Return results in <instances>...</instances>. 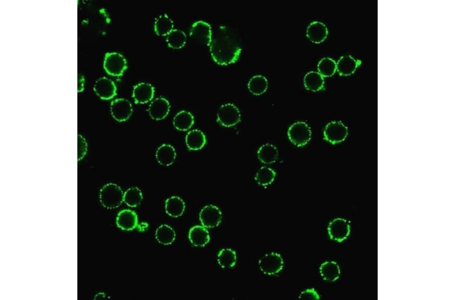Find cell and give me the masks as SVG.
I'll list each match as a JSON object with an SVG mask.
<instances>
[{"mask_svg":"<svg viewBox=\"0 0 455 300\" xmlns=\"http://www.w3.org/2000/svg\"><path fill=\"white\" fill-rule=\"evenodd\" d=\"M209 46L213 60L220 65L235 63L242 51L238 35L233 29L225 25L220 26L212 31Z\"/></svg>","mask_w":455,"mask_h":300,"instance_id":"1","label":"cell"},{"mask_svg":"<svg viewBox=\"0 0 455 300\" xmlns=\"http://www.w3.org/2000/svg\"><path fill=\"white\" fill-rule=\"evenodd\" d=\"M99 194L101 204L107 209L118 208L123 201L122 190L119 186L113 183L104 185L100 189Z\"/></svg>","mask_w":455,"mask_h":300,"instance_id":"2","label":"cell"},{"mask_svg":"<svg viewBox=\"0 0 455 300\" xmlns=\"http://www.w3.org/2000/svg\"><path fill=\"white\" fill-rule=\"evenodd\" d=\"M290 141L297 146H303L310 140L311 131L304 122H297L291 125L287 132Z\"/></svg>","mask_w":455,"mask_h":300,"instance_id":"3","label":"cell"},{"mask_svg":"<svg viewBox=\"0 0 455 300\" xmlns=\"http://www.w3.org/2000/svg\"><path fill=\"white\" fill-rule=\"evenodd\" d=\"M103 67L109 75L121 76L127 69V62L124 57L118 53H107L104 57Z\"/></svg>","mask_w":455,"mask_h":300,"instance_id":"4","label":"cell"},{"mask_svg":"<svg viewBox=\"0 0 455 300\" xmlns=\"http://www.w3.org/2000/svg\"><path fill=\"white\" fill-rule=\"evenodd\" d=\"M348 134V128L341 121H332L324 130V139L335 144L344 141Z\"/></svg>","mask_w":455,"mask_h":300,"instance_id":"5","label":"cell"},{"mask_svg":"<svg viewBox=\"0 0 455 300\" xmlns=\"http://www.w3.org/2000/svg\"><path fill=\"white\" fill-rule=\"evenodd\" d=\"M241 121V114L234 104H226L221 106L217 114V122L224 127H232Z\"/></svg>","mask_w":455,"mask_h":300,"instance_id":"6","label":"cell"},{"mask_svg":"<svg viewBox=\"0 0 455 300\" xmlns=\"http://www.w3.org/2000/svg\"><path fill=\"white\" fill-rule=\"evenodd\" d=\"M258 264L263 273L270 275L279 273L283 269L284 262L279 254L270 253L263 256Z\"/></svg>","mask_w":455,"mask_h":300,"instance_id":"7","label":"cell"},{"mask_svg":"<svg viewBox=\"0 0 455 300\" xmlns=\"http://www.w3.org/2000/svg\"><path fill=\"white\" fill-rule=\"evenodd\" d=\"M328 232L332 240L341 242L350 234V225L346 220L336 218L331 221L328 227Z\"/></svg>","mask_w":455,"mask_h":300,"instance_id":"8","label":"cell"},{"mask_svg":"<svg viewBox=\"0 0 455 300\" xmlns=\"http://www.w3.org/2000/svg\"><path fill=\"white\" fill-rule=\"evenodd\" d=\"M110 112L113 118L118 122L125 121L132 113V105L126 99L116 98L111 103Z\"/></svg>","mask_w":455,"mask_h":300,"instance_id":"9","label":"cell"},{"mask_svg":"<svg viewBox=\"0 0 455 300\" xmlns=\"http://www.w3.org/2000/svg\"><path fill=\"white\" fill-rule=\"evenodd\" d=\"M212 35L210 25L202 20L194 22L191 28L190 36L203 44L209 46Z\"/></svg>","mask_w":455,"mask_h":300,"instance_id":"10","label":"cell"},{"mask_svg":"<svg viewBox=\"0 0 455 300\" xmlns=\"http://www.w3.org/2000/svg\"><path fill=\"white\" fill-rule=\"evenodd\" d=\"M222 215L219 209L213 205H207L203 207L199 214V219L202 225L206 228H213L220 223Z\"/></svg>","mask_w":455,"mask_h":300,"instance_id":"11","label":"cell"},{"mask_svg":"<svg viewBox=\"0 0 455 300\" xmlns=\"http://www.w3.org/2000/svg\"><path fill=\"white\" fill-rule=\"evenodd\" d=\"M94 90L100 98L110 99L116 95V86L110 79L102 77L97 79L94 85Z\"/></svg>","mask_w":455,"mask_h":300,"instance_id":"12","label":"cell"},{"mask_svg":"<svg viewBox=\"0 0 455 300\" xmlns=\"http://www.w3.org/2000/svg\"><path fill=\"white\" fill-rule=\"evenodd\" d=\"M170 108L169 102L165 98L160 97L151 103L147 111L152 119L161 120L168 115Z\"/></svg>","mask_w":455,"mask_h":300,"instance_id":"13","label":"cell"},{"mask_svg":"<svg viewBox=\"0 0 455 300\" xmlns=\"http://www.w3.org/2000/svg\"><path fill=\"white\" fill-rule=\"evenodd\" d=\"M154 92V88L151 84L141 82L133 87L132 97L135 104H145L153 99Z\"/></svg>","mask_w":455,"mask_h":300,"instance_id":"14","label":"cell"},{"mask_svg":"<svg viewBox=\"0 0 455 300\" xmlns=\"http://www.w3.org/2000/svg\"><path fill=\"white\" fill-rule=\"evenodd\" d=\"M138 216L135 212L129 209L120 211L116 218V224L120 229L130 231L134 229L138 225Z\"/></svg>","mask_w":455,"mask_h":300,"instance_id":"15","label":"cell"},{"mask_svg":"<svg viewBox=\"0 0 455 300\" xmlns=\"http://www.w3.org/2000/svg\"><path fill=\"white\" fill-rule=\"evenodd\" d=\"M328 34V30L326 26L323 23L317 21L312 22L306 30L307 37L315 43L324 41Z\"/></svg>","mask_w":455,"mask_h":300,"instance_id":"16","label":"cell"},{"mask_svg":"<svg viewBox=\"0 0 455 300\" xmlns=\"http://www.w3.org/2000/svg\"><path fill=\"white\" fill-rule=\"evenodd\" d=\"M359 60H355L350 55L340 57L336 64V68L341 76H348L353 74L361 64Z\"/></svg>","mask_w":455,"mask_h":300,"instance_id":"17","label":"cell"},{"mask_svg":"<svg viewBox=\"0 0 455 300\" xmlns=\"http://www.w3.org/2000/svg\"><path fill=\"white\" fill-rule=\"evenodd\" d=\"M189 238L195 246H204L210 240L208 230L203 226L196 225L192 227L189 232Z\"/></svg>","mask_w":455,"mask_h":300,"instance_id":"18","label":"cell"},{"mask_svg":"<svg viewBox=\"0 0 455 300\" xmlns=\"http://www.w3.org/2000/svg\"><path fill=\"white\" fill-rule=\"evenodd\" d=\"M156 158L161 165L168 166L174 162L176 158L174 148L170 144H163L157 149Z\"/></svg>","mask_w":455,"mask_h":300,"instance_id":"19","label":"cell"},{"mask_svg":"<svg viewBox=\"0 0 455 300\" xmlns=\"http://www.w3.org/2000/svg\"><path fill=\"white\" fill-rule=\"evenodd\" d=\"M186 143L190 150H199L203 148L206 143V136L201 130L194 129L189 131L186 135Z\"/></svg>","mask_w":455,"mask_h":300,"instance_id":"20","label":"cell"},{"mask_svg":"<svg viewBox=\"0 0 455 300\" xmlns=\"http://www.w3.org/2000/svg\"><path fill=\"white\" fill-rule=\"evenodd\" d=\"M320 272L324 280L329 282H333L339 278L340 270L336 262L326 261L320 266Z\"/></svg>","mask_w":455,"mask_h":300,"instance_id":"21","label":"cell"},{"mask_svg":"<svg viewBox=\"0 0 455 300\" xmlns=\"http://www.w3.org/2000/svg\"><path fill=\"white\" fill-rule=\"evenodd\" d=\"M258 159L265 164L275 163L278 158V151L273 144L266 143L262 145L258 150Z\"/></svg>","mask_w":455,"mask_h":300,"instance_id":"22","label":"cell"},{"mask_svg":"<svg viewBox=\"0 0 455 300\" xmlns=\"http://www.w3.org/2000/svg\"><path fill=\"white\" fill-rule=\"evenodd\" d=\"M166 213L172 217L180 216L184 212L185 204L183 200L178 196H173L165 201Z\"/></svg>","mask_w":455,"mask_h":300,"instance_id":"23","label":"cell"},{"mask_svg":"<svg viewBox=\"0 0 455 300\" xmlns=\"http://www.w3.org/2000/svg\"><path fill=\"white\" fill-rule=\"evenodd\" d=\"M324 79L323 77L315 71L307 73L304 77V85L307 90L317 91L324 89Z\"/></svg>","mask_w":455,"mask_h":300,"instance_id":"24","label":"cell"},{"mask_svg":"<svg viewBox=\"0 0 455 300\" xmlns=\"http://www.w3.org/2000/svg\"><path fill=\"white\" fill-rule=\"evenodd\" d=\"M173 23L167 15L164 14L157 17L154 23V31L159 36H167L172 30Z\"/></svg>","mask_w":455,"mask_h":300,"instance_id":"25","label":"cell"},{"mask_svg":"<svg viewBox=\"0 0 455 300\" xmlns=\"http://www.w3.org/2000/svg\"><path fill=\"white\" fill-rule=\"evenodd\" d=\"M194 123L192 114L186 111H181L174 116L173 124L174 127L180 131H187L191 128Z\"/></svg>","mask_w":455,"mask_h":300,"instance_id":"26","label":"cell"},{"mask_svg":"<svg viewBox=\"0 0 455 300\" xmlns=\"http://www.w3.org/2000/svg\"><path fill=\"white\" fill-rule=\"evenodd\" d=\"M268 87L266 78L260 75L253 76L249 81L248 88L252 94L259 95L266 91Z\"/></svg>","mask_w":455,"mask_h":300,"instance_id":"27","label":"cell"},{"mask_svg":"<svg viewBox=\"0 0 455 300\" xmlns=\"http://www.w3.org/2000/svg\"><path fill=\"white\" fill-rule=\"evenodd\" d=\"M155 237L161 244L168 245L171 244L175 238V232L169 226L163 224L156 230Z\"/></svg>","mask_w":455,"mask_h":300,"instance_id":"28","label":"cell"},{"mask_svg":"<svg viewBox=\"0 0 455 300\" xmlns=\"http://www.w3.org/2000/svg\"><path fill=\"white\" fill-rule=\"evenodd\" d=\"M166 40L169 47L179 49L185 45L187 36L183 31L175 29L167 35Z\"/></svg>","mask_w":455,"mask_h":300,"instance_id":"29","label":"cell"},{"mask_svg":"<svg viewBox=\"0 0 455 300\" xmlns=\"http://www.w3.org/2000/svg\"><path fill=\"white\" fill-rule=\"evenodd\" d=\"M236 253L231 248L222 249L217 255L218 263L223 268L234 267L236 264Z\"/></svg>","mask_w":455,"mask_h":300,"instance_id":"30","label":"cell"},{"mask_svg":"<svg viewBox=\"0 0 455 300\" xmlns=\"http://www.w3.org/2000/svg\"><path fill=\"white\" fill-rule=\"evenodd\" d=\"M143 198L141 190L137 187H132L125 191L123 201L129 207H136Z\"/></svg>","mask_w":455,"mask_h":300,"instance_id":"31","label":"cell"},{"mask_svg":"<svg viewBox=\"0 0 455 300\" xmlns=\"http://www.w3.org/2000/svg\"><path fill=\"white\" fill-rule=\"evenodd\" d=\"M317 70L323 77H331L334 74L337 70L336 63L330 58H324L318 62Z\"/></svg>","mask_w":455,"mask_h":300,"instance_id":"32","label":"cell"},{"mask_svg":"<svg viewBox=\"0 0 455 300\" xmlns=\"http://www.w3.org/2000/svg\"><path fill=\"white\" fill-rule=\"evenodd\" d=\"M276 175V173L273 169L264 166L256 173L255 180L259 185L266 186L273 182Z\"/></svg>","mask_w":455,"mask_h":300,"instance_id":"33","label":"cell"},{"mask_svg":"<svg viewBox=\"0 0 455 300\" xmlns=\"http://www.w3.org/2000/svg\"><path fill=\"white\" fill-rule=\"evenodd\" d=\"M87 144L84 138L80 134L78 135V161L83 158L86 154Z\"/></svg>","mask_w":455,"mask_h":300,"instance_id":"34","label":"cell"},{"mask_svg":"<svg viewBox=\"0 0 455 300\" xmlns=\"http://www.w3.org/2000/svg\"><path fill=\"white\" fill-rule=\"evenodd\" d=\"M320 296L314 288L307 289L300 294L299 298L300 299H320Z\"/></svg>","mask_w":455,"mask_h":300,"instance_id":"35","label":"cell"},{"mask_svg":"<svg viewBox=\"0 0 455 300\" xmlns=\"http://www.w3.org/2000/svg\"><path fill=\"white\" fill-rule=\"evenodd\" d=\"M78 91H81L83 89V83H84V78L82 76H81L78 79Z\"/></svg>","mask_w":455,"mask_h":300,"instance_id":"36","label":"cell"},{"mask_svg":"<svg viewBox=\"0 0 455 300\" xmlns=\"http://www.w3.org/2000/svg\"><path fill=\"white\" fill-rule=\"evenodd\" d=\"M104 296H105V294H104V293H99V294H98L96 296V297H95V299H97V298H104Z\"/></svg>","mask_w":455,"mask_h":300,"instance_id":"37","label":"cell"}]
</instances>
